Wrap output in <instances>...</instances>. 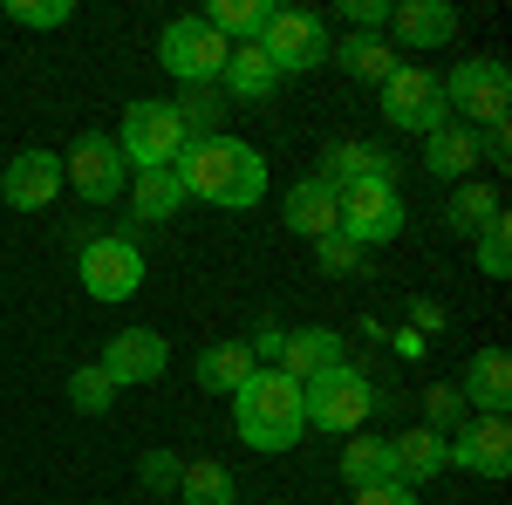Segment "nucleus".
I'll return each instance as SVG.
<instances>
[{
	"instance_id": "nucleus-1",
	"label": "nucleus",
	"mask_w": 512,
	"mask_h": 505,
	"mask_svg": "<svg viewBox=\"0 0 512 505\" xmlns=\"http://www.w3.org/2000/svg\"><path fill=\"white\" fill-rule=\"evenodd\" d=\"M178 185L198 205H219V212H253L267 198V157L239 137H198L178 151Z\"/></svg>"
},
{
	"instance_id": "nucleus-2",
	"label": "nucleus",
	"mask_w": 512,
	"mask_h": 505,
	"mask_svg": "<svg viewBox=\"0 0 512 505\" xmlns=\"http://www.w3.org/2000/svg\"><path fill=\"white\" fill-rule=\"evenodd\" d=\"M233 430H239V444H246V451H260V458H280V451H294V444L308 437L301 383L260 362V369H253V376L233 389Z\"/></svg>"
},
{
	"instance_id": "nucleus-3",
	"label": "nucleus",
	"mask_w": 512,
	"mask_h": 505,
	"mask_svg": "<svg viewBox=\"0 0 512 505\" xmlns=\"http://www.w3.org/2000/svg\"><path fill=\"white\" fill-rule=\"evenodd\" d=\"M444 82V110H451V123H465V130H492V123L512 117V69L499 62V55H465Z\"/></svg>"
},
{
	"instance_id": "nucleus-4",
	"label": "nucleus",
	"mask_w": 512,
	"mask_h": 505,
	"mask_svg": "<svg viewBox=\"0 0 512 505\" xmlns=\"http://www.w3.org/2000/svg\"><path fill=\"white\" fill-rule=\"evenodd\" d=\"M226 55H233V41L212 35L205 14H178L158 35V62H164V76H178V89H219Z\"/></svg>"
},
{
	"instance_id": "nucleus-5",
	"label": "nucleus",
	"mask_w": 512,
	"mask_h": 505,
	"mask_svg": "<svg viewBox=\"0 0 512 505\" xmlns=\"http://www.w3.org/2000/svg\"><path fill=\"white\" fill-rule=\"evenodd\" d=\"M301 410H308V424H315V430L355 437L362 417L376 410V389H369V376H362L355 362H335V369H321V376L301 383Z\"/></svg>"
},
{
	"instance_id": "nucleus-6",
	"label": "nucleus",
	"mask_w": 512,
	"mask_h": 505,
	"mask_svg": "<svg viewBox=\"0 0 512 505\" xmlns=\"http://www.w3.org/2000/svg\"><path fill=\"white\" fill-rule=\"evenodd\" d=\"M76 280H82V294L89 301H103V308H123L137 287H144V246L130 233H103V239H89L76 253Z\"/></svg>"
},
{
	"instance_id": "nucleus-7",
	"label": "nucleus",
	"mask_w": 512,
	"mask_h": 505,
	"mask_svg": "<svg viewBox=\"0 0 512 505\" xmlns=\"http://www.w3.org/2000/svg\"><path fill=\"white\" fill-rule=\"evenodd\" d=\"M117 151H123V164H130V171H171V164H178V151H185V123H178V110H171V103L137 96V103L123 110Z\"/></svg>"
},
{
	"instance_id": "nucleus-8",
	"label": "nucleus",
	"mask_w": 512,
	"mask_h": 505,
	"mask_svg": "<svg viewBox=\"0 0 512 505\" xmlns=\"http://www.w3.org/2000/svg\"><path fill=\"white\" fill-rule=\"evenodd\" d=\"M328 21L308 14V7H274V21H267V35H260V55L274 62V76H315L321 62H328Z\"/></svg>"
},
{
	"instance_id": "nucleus-9",
	"label": "nucleus",
	"mask_w": 512,
	"mask_h": 505,
	"mask_svg": "<svg viewBox=\"0 0 512 505\" xmlns=\"http://www.w3.org/2000/svg\"><path fill=\"white\" fill-rule=\"evenodd\" d=\"M403 192H396V178H362V185H342V226L335 233L355 239L362 253L369 246H390L396 233H403Z\"/></svg>"
},
{
	"instance_id": "nucleus-10",
	"label": "nucleus",
	"mask_w": 512,
	"mask_h": 505,
	"mask_svg": "<svg viewBox=\"0 0 512 505\" xmlns=\"http://www.w3.org/2000/svg\"><path fill=\"white\" fill-rule=\"evenodd\" d=\"M383 123H390V130H417V137L444 130V123H451L444 82H437L424 62H396V76L383 82Z\"/></svg>"
},
{
	"instance_id": "nucleus-11",
	"label": "nucleus",
	"mask_w": 512,
	"mask_h": 505,
	"mask_svg": "<svg viewBox=\"0 0 512 505\" xmlns=\"http://www.w3.org/2000/svg\"><path fill=\"white\" fill-rule=\"evenodd\" d=\"M62 185H76L89 205H110V198L130 185V164H123L117 137H103V130H82L69 157H62Z\"/></svg>"
},
{
	"instance_id": "nucleus-12",
	"label": "nucleus",
	"mask_w": 512,
	"mask_h": 505,
	"mask_svg": "<svg viewBox=\"0 0 512 505\" xmlns=\"http://www.w3.org/2000/svg\"><path fill=\"white\" fill-rule=\"evenodd\" d=\"M444 465L472 471V478H512V424L506 417H465L444 437Z\"/></svg>"
},
{
	"instance_id": "nucleus-13",
	"label": "nucleus",
	"mask_w": 512,
	"mask_h": 505,
	"mask_svg": "<svg viewBox=\"0 0 512 505\" xmlns=\"http://www.w3.org/2000/svg\"><path fill=\"white\" fill-rule=\"evenodd\" d=\"M103 369H110V383H117V389L158 383L164 369H171V342H164L158 328H117L110 349H103Z\"/></svg>"
},
{
	"instance_id": "nucleus-14",
	"label": "nucleus",
	"mask_w": 512,
	"mask_h": 505,
	"mask_svg": "<svg viewBox=\"0 0 512 505\" xmlns=\"http://www.w3.org/2000/svg\"><path fill=\"white\" fill-rule=\"evenodd\" d=\"M55 192H62V157L55 151H21L7 171H0V198L14 205V212H41V205H55Z\"/></svg>"
},
{
	"instance_id": "nucleus-15",
	"label": "nucleus",
	"mask_w": 512,
	"mask_h": 505,
	"mask_svg": "<svg viewBox=\"0 0 512 505\" xmlns=\"http://www.w3.org/2000/svg\"><path fill=\"white\" fill-rule=\"evenodd\" d=\"M451 389L465 396V410H478V417H506L512 410V355L506 349H478Z\"/></svg>"
},
{
	"instance_id": "nucleus-16",
	"label": "nucleus",
	"mask_w": 512,
	"mask_h": 505,
	"mask_svg": "<svg viewBox=\"0 0 512 505\" xmlns=\"http://www.w3.org/2000/svg\"><path fill=\"white\" fill-rule=\"evenodd\" d=\"M280 219H287V233L301 239H328L342 226V192L328 185V178H301V185H287V205H280Z\"/></svg>"
},
{
	"instance_id": "nucleus-17",
	"label": "nucleus",
	"mask_w": 512,
	"mask_h": 505,
	"mask_svg": "<svg viewBox=\"0 0 512 505\" xmlns=\"http://www.w3.org/2000/svg\"><path fill=\"white\" fill-rule=\"evenodd\" d=\"M390 48H444L458 35V7L444 0H390Z\"/></svg>"
},
{
	"instance_id": "nucleus-18",
	"label": "nucleus",
	"mask_w": 512,
	"mask_h": 505,
	"mask_svg": "<svg viewBox=\"0 0 512 505\" xmlns=\"http://www.w3.org/2000/svg\"><path fill=\"white\" fill-rule=\"evenodd\" d=\"M335 362H349V349H342V335L335 328H294L287 342H280V376H294V383H308V376H321V369H335Z\"/></svg>"
},
{
	"instance_id": "nucleus-19",
	"label": "nucleus",
	"mask_w": 512,
	"mask_h": 505,
	"mask_svg": "<svg viewBox=\"0 0 512 505\" xmlns=\"http://www.w3.org/2000/svg\"><path fill=\"white\" fill-rule=\"evenodd\" d=\"M390 471H396V485H431L437 471H444V437H437L431 424H417V430H396L390 437Z\"/></svg>"
},
{
	"instance_id": "nucleus-20",
	"label": "nucleus",
	"mask_w": 512,
	"mask_h": 505,
	"mask_svg": "<svg viewBox=\"0 0 512 505\" xmlns=\"http://www.w3.org/2000/svg\"><path fill=\"white\" fill-rule=\"evenodd\" d=\"M219 89L233 96V103H267L280 89L274 62L260 55V41H233V55H226V76H219Z\"/></svg>"
},
{
	"instance_id": "nucleus-21",
	"label": "nucleus",
	"mask_w": 512,
	"mask_h": 505,
	"mask_svg": "<svg viewBox=\"0 0 512 505\" xmlns=\"http://www.w3.org/2000/svg\"><path fill=\"white\" fill-rule=\"evenodd\" d=\"M478 164V130H465V123H444V130H431L424 137V171L431 178H451V185H465Z\"/></svg>"
},
{
	"instance_id": "nucleus-22",
	"label": "nucleus",
	"mask_w": 512,
	"mask_h": 505,
	"mask_svg": "<svg viewBox=\"0 0 512 505\" xmlns=\"http://www.w3.org/2000/svg\"><path fill=\"white\" fill-rule=\"evenodd\" d=\"M328 62H342V76L376 82V89H383V82L396 76V62H403V55H396L383 35H349V41H335V48H328Z\"/></svg>"
},
{
	"instance_id": "nucleus-23",
	"label": "nucleus",
	"mask_w": 512,
	"mask_h": 505,
	"mask_svg": "<svg viewBox=\"0 0 512 505\" xmlns=\"http://www.w3.org/2000/svg\"><path fill=\"white\" fill-rule=\"evenodd\" d=\"M321 178L342 192V185H362V178H396V157L383 144H335L321 157Z\"/></svg>"
},
{
	"instance_id": "nucleus-24",
	"label": "nucleus",
	"mask_w": 512,
	"mask_h": 505,
	"mask_svg": "<svg viewBox=\"0 0 512 505\" xmlns=\"http://www.w3.org/2000/svg\"><path fill=\"white\" fill-rule=\"evenodd\" d=\"M253 369H260V362H253L246 342H212V349H198V389H212V396H233Z\"/></svg>"
},
{
	"instance_id": "nucleus-25",
	"label": "nucleus",
	"mask_w": 512,
	"mask_h": 505,
	"mask_svg": "<svg viewBox=\"0 0 512 505\" xmlns=\"http://www.w3.org/2000/svg\"><path fill=\"white\" fill-rule=\"evenodd\" d=\"M267 21H274V0H212L205 7V28L226 41H260Z\"/></svg>"
},
{
	"instance_id": "nucleus-26",
	"label": "nucleus",
	"mask_w": 512,
	"mask_h": 505,
	"mask_svg": "<svg viewBox=\"0 0 512 505\" xmlns=\"http://www.w3.org/2000/svg\"><path fill=\"white\" fill-rule=\"evenodd\" d=\"M171 110H178V123H185V144L226 137V96H219V89H178Z\"/></svg>"
},
{
	"instance_id": "nucleus-27",
	"label": "nucleus",
	"mask_w": 512,
	"mask_h": 505,
	"mask_svg": "<svg viewBox=\"0 0 512 505\" xmlns=\"http://www.w3.org/2000/svg\"><path fill=\"white\" fill-rule=\"evenodd\" d=\"M383 478H396L390 471V437H349V444H342V485L362 492V485H383Z\"/></svg>"
},
{
	"instance_id": "nucleus-28",
	"label": "nucleus",
	"mask_w": 512,
	"mask_h": 505,
	"mask_svg": "<svg viewBox=\"0 0 512 505\" xmlns=\"http://www.w3.org/2000/svg\"><path fill=\"white\" fill-rule=\"evenodd\" d=\"M178 499L185 505H239V478L219 458H198V465H185V478H178Z\"/></svg>"
},
{
	"instance_id": "nucleus-29",
	"label": "nucleus",
	"mask_w": 512,
	"mask_h": 505,
	"mask_svg": "<svg viewBox=\"0 0 512 505\" xmlns=\"http://www.w3.org/2000/svg\"><path fill=\"white\" fill-rule=\"evenodd\" d=\"M499 212H506V205H499V192H492V185H478V178H465V185L451 192V205H444V226L472 239L478 226H485V219H499Z\"/></svg>"
},
{
	"instance_id": "nucleus-30",
	"label": "nucleus",
	"mask_w": 512,
	"mask_h": 505,
	"mask_svg": "<svg viewBox=\"0 0 512 505\" xmlns=\"http://www.w3.org/2000/svg\"><path fill=\"white\" fill-rule=\"evenodd\" d=\"M137 219H178V205H185V185H178V171H137Z\"/></svg>"
},
{
	"instance_id": "nucleus-31",
	"label": "nucleus",
	"mask_w": 512,
	"mask_h": 505,
	"mask_svg": "<svg viewBox=\"0 0 512 505\" xmlns=\"http://www.w3.org/2000/svg\"><path fill=\"white\" fill-rule=\"evenodd\" d=\"M117 396H123V389L110 383V369H103V362H82L76 376H69V403H76L82 417H110V410H117Z\"/></svg>"
},
{
	"instance_id": "nucleus-32",
	"label": "nucleus",
	"mask_w": 512,
	"mask_h": 505,
	"mask_svg": "<svg viewBox=\"0 0 512 505\" xmlns=\"http://www.w3.org/2000/svg\"><path fill=\"white\" fill-rule=\"evenodd\" d=\"M472 253H478V273H485V280H512V219L506 212L485 219L472 233Z\"/></svg>"
},
{
	"instance_id": "nucleus-33",
	"label": "nucleus",
	"mask_w": 512,
	"mask_h": 505,
	"mask_svg": "<svg viewBox=\"0 0 512 505\" xmlns=\"http://www.w3.org/2000/svg\"><path fill=\"white\" fill-rule=\"evenodd\" d=\"M7 21L28 28V35H48V28H69L76 7H69V0H7Z\"/></svg>"
},
{
	"instance_id": "nucleus-34",
	"label": "nucleus",
	"mask_w": 512,
	"mask_h": 505,
	"mask_svg": "<svg viewBox=\"0 0 512 505\" xmlns=\"http://www.w3.org/2000/svg\"><path fill=\"white\" fill-rule=\"evenodd\" d=\"M178 478H185V458H171V451H144L137 458V485L144 492H178Z\"/></svg>"
},
{
	"instance_id": "nucleus-35",
	"label": "nucleus",
	"mask_w": 512,
	"mask_h": 505,
	"mask_svg": "<svg viewBox=\"0 0 512 505\" xmlns=\"http://www.w3.org/2000/svg\"><path fill=\"white\" fill-rule=\"evenodd\" d=\"M424 403H431V430H437V437H451V430L465 424V396H458L451 383H437Z\"/></svg>"
},
{
	"instance_id": "nucleus-36",
	"label": "nucleus",
	"mask_w": 512,
	"mask_h": 505,
	"mask_svg": "<svg viewBox=\"0 0 512 505\" xmlns=\"http://www.w3.org/2000/svg\"><path fill=\"white\" fill-rule=\"evenodd\" d=\"M315 260H321V273H355L362 267V246L342 239V233H328V239H315Z\"/></svg>"
},
{
	"instance_id": "nucleus-37",
	"label": "nucleus",
	"mask_w": 512,
	"mask_h": 505,
	"mask_svg": "<svg viewBox=\"0 0 512 505\" xmlns=\"http://www.w3.org/2000/svg\"><path fill=\"white\" fill-rule=\"evenodd\" d=\"M342 21L355 35H376V28H390V0H342Z\"/></svg>"
},
{
	"instance_id": "nucleus-38",
	"label": "nucleus",
	"mask_w": 512,
	"mask_h": 505,
	"mask_svg": "<svg viewBox=\"0 0 512 505\" xmlns=\"http://www.w3.org/2000/svg\"><path fill=\"white\" fill-rule=\"evenodd\" d=\"M355 505H417V492H410V485H396V478H383V485H362Z\"/></svg>"
},
{
	"instance_id": "nucleus-39",
	"label": "nucleus",
	"mask_w": 512,
	"mask_h": 505,
	"mask_svg": "<svg viewBox=\"0 0 512 505\" xmlns=\"http://www.w3.org/2000/svg\"><path fill=\"white\" fill-rule=\"evenodd\" d=\"M506 157H512V123H492L478 137V164H506Z\"/></svg>"
}]
</instances>
